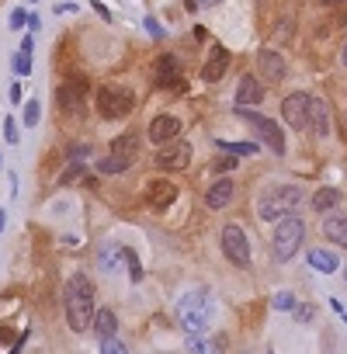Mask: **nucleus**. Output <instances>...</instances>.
Wrapping results in <instances>:
<instances>
[{
    "instance_id": "obj_1",
    "label": "nucleus",
    "mask_w": 347,
    "mask_h": 354,
    "mask_svg": "<svg viewBox=\"0 0 347 354\" xmlns=\"http://www.w3.org/2000/svg\"><path fill=\"white\" fill-rule=\"evenodd\" d=\"M94 313H97L94 309V288H91L87 274H73L66 281V323L77 333H84V330L94 326Z\"/></svg>"
},
{
    "instance_id": "obj_2",
    "label": "nucleus",
    "mask_w": 347,
    "mask_h": 354,
    "mask_svg": "<svg viewBox=\"0 0 347 354\" xmlns=\"http://www.w3.org/2000/svg\"><path fill=\"white\" fill-rule=\"evenodd\" d=\"M209 319H212V299L205 292H188V295L178 299V323L188 333L209 330Z\"/></svg>"
},
{
    "instance_id": "obj_3",
    "label": "nucleus",
    "mask_w": 347,
    "mask_h": 354,
    "mask_svg": "<svg viewBox=\"0 0 347 354\" xmlns=\"http://www.w3.org/2000/svg\"><path fill=\"white\" fill-rule=\"evenodd\" d=\"M299 202H302V188H295V185H285V188L264 192V195H261V202H257V212H261V219H268V223H278V219L292 216V212L299 209Z\"/></svg>"
},
{
    "instance_id": "obj_4",
    "label": "nucleus",
    "mask_w": 347,
    "mask_h": 354,
    "mask_svg": "<svg viewBox=\"0 0 347 354\" xmlns=\"http://www.w3.org/2000/svg\"><path fill=\"white\" fill-rule=\"evenodd\" d=\"M302 240H306V223H302L299 216H285V219H278V226H274L271 250H274L278 261H292V254H299Z\"/></svg>"
},
{
    "instance_id": "obj_5",
    "label": "nucleus",
    "mask_w": 347,
    "mask_h": 354,
    "mask_svg": "<svg viewBox=\"0 0 347 354\" xmlns=\"http://www.w3.org/2000/svg\"><path fill=\"white\" fill-rule=\"evenodd\" d=\"M132 104H135V94H132L129 87H122V84H104V87H97V115H101V118H108V122L125 118V115L132 111Z\"/></svg>"
},
{
    "instance_id": "obj_6",
    "label": "nucleus",
    "mask_w": 347,
    "mask_h": 354,
    "mask_svg": "<svg viewBox=\"0 0 347 354\" xmlns=\"http://www.w3.org/2000/svg\"><path fill=\"white\" fill-rule=\"evenodd\" d=\"M236 115L268 142V149L274 153V156H285V136H281V129H278V122H271L268 115H257V111H250V108H236Z\"/></svg>"
},
{
    "instance_id": "obj_7",
    "label": "nucleus",
    "mask_w": 347,
    "mask_h": 354,
    "mask_svg": "<svg viewBox=\"0 0 347 354\" xmlns=\"http://www.w3.org/2000/svg\"><path fill=\"white\" fill-rule=\"evenodd\" d=\"M219 243H223V254H226L229 264H236V268H247L250 264V243H247V233H243L240 223H226Z\"/></svg>"
},
{
    "instance_id": "obj_8",
    "label": "nucleus",
    "mask_w": 347,
    "mask_h": 354,
    "mask_svg": "<svg viewBox=\"0 0 347 354\" xmlns=\"http://www.w3.org/2000/svg\"><path fill=\"white\" fill-rule=\"evenodd\" d=\"M153 84L156 87H163V91H188V80L181 77V59L178 56H170V53H163L160 59H156V66H153Z\"/></svg>"
},
{
    "instance_id": "obj_9",
    "label": "nucleus",
    "mask_w": 347,
    "mask_h": 354,
    "mask_svg": "<svg viewBox=\"0 0 347 354\" xmlns=\"http://www.w3.org/2000/svg\"><path fill=\"white\" fill-rule=\"evenodd\" d=\"M59 108L66 111V115H84V101H87V77H80V73H73V77H66L63 84H59Z\"/></svg>"
},
{
    "instance_id": "obj_10",
    "label": "nucleus",
    "mask_w": 347,
    "mask_h": 354,
    "mask_svg": "<svg viewBox=\"0 0 347 354\" xmlns=\"http://www.w3.org/2000/svg\"><path fill=\"white\" fill-rule=\"evenodd\" d=\"M309 108H312V97H309L306 91L288 94V97L281 101V118H285V125H292V129H309Z\"/></svg>"
},
{
    "instance_id": "obj_11",
    "label": "nucleus",
    "mask_w": 347,
    "mask_h": 354,
    "mask_svg": "<svg viewBox=\"0 0 347 354\" xmlns=\"http://www.w3.org/2000/svg\"><path fill=\"white\" fill-rule=\"evenodd\" d=\"M191 163V142H163L160 149H156V167H163V170H185Z\"/></svg>"
},
{
    "instance_id": "obj_12",
    "label": "nucleus",
    "mask_w": 347,
    "mask_h": 354,
    "mask_svg": "<svg viewBox=\"0 0 347 354\" xmlns=\"http://www.w3.org/2000/svg\"><path fill=\"white\" fill-rule=\"evenodd\" d=\"M181 136V118L178 115H156L149 122V142H170V139H178Z\"/></svg>"
},
{
    "instance_id": "obj_13",
    "label": "nucleus",
    "mask_w": 347,
    "mask_h": 354,
    "mask_svg": "<svg viewBox=\"0 0 347 354\" xmlns=\"http://www.w3.org/2000/svg\"><path fill=\"white\" fill-rule=\"evenodd\" d=\"M226 70H229V49L226 46H212L209 49V59L202 66V80L205 84H216V80H223Z\"/></svg>"
},
{
    "instance_id": "obj_14",
    "label": "nucleus",
    "mask_w": 347,
    "mask_h": 354,
    "mask_svg": "<svg viewBox=\"0 0 347 354\" xmlns=\"http://www.w3.org/2000/svg\"><path fill=\"white\" fill-rule=\"evenodd\" d=\"M257 66H261V73H264V80H268V84H281V80H285V73H288V66H285L281 53H274V49H261Z\"/></svg>"
},
{
    "instance_id": "obj_15",
    "label": "nucleus",
    "mask_w": 347,
    "mask_h": 354,
    "mask_svg": "<svg viewBox=\"0 0 347 354\" xmlns=\"http://www.w3.org/2000/svg\"><path fill=\"white\" fill-rule=\"evenodd\" d=\"M174 198H178V185H174V181H149L146 202H149L153 209H170Z\"/></svg>"
},
{
    "instance_id": "obj_16",
    "label": "nucleus",
    "mask_w": 347,
    "mask_h": 354,
    "mask_svg": "<svg viewBox=\"0 0 347 354\" xmlns=\"http://www.w3.org/2000/svg\"><path fill=\"white\" fill-rule=\"evenodd\" d=\"M233 195H236L233 181H229V177H219V181H216V185H212V188L205 192V205L219 212V209H226V205L233 202Z\"/></svg>"
},
{
    "instance_id": "obj_17",
    "label": "nucleus",
    "mask_w": 347,
    "mask_h": 354,
    "mask_svg": "<svg viewBox=\"0 0 347 354\" xmlns=\"http://www.w3.org/2000/svg\"><path fill=\"white\" fill-rule=\"evenodd\" d=\"M261 101H264V87H261V80H257L254 73H247V77L240 80V87H236V108L261 104Z\"/></svg>"
},
{
    "instance_id": "obj_18",
    "label": "nucleus",
    "mask_w": 347,
    "mask_h": 354,
    "mask_svg": "<svg viewBox=\"0 0 347 354\" xmlns=\"http://www.w3.org/2000/svg\"><path fill=\"white\" fill-rule=\"evenodd\" d=\"M309 129H312V136H326L330 132V115H326V104L319 101V97H312V108H309Z\"/></svg>"
},
{
    "instance_id": "obj_19",
    "label": "nucleus",
    "mask_w": 347,
    "mask_h": 354,
    "mask_svg": "<svg viewBox=\"0 0 347 354\" xmlns=\"http://www.w3.org/2000/svg\"><path fill=\"white\" fill-rule=\"evenodd\" d=\"M323 233H326L330 243L347 247V216H330V219L323 223Z\"/></svg>"
},
{
    "instance_id": "obj_20",
    "label": "nucleus",
    "mask_w": 347,
    "mask_h": 354,
    "mask_svg": "<svg viewBox=\"0 0 347 354\" xmlns=\"http://www.w3.org/2000/svg\"><path fill=\"white\" fill-rule=\"evenodd\" d=\"M135 153H139V146H135V136H115L111 139V156H118V160H125V163H132L135 160Z\"/></svg>"
},
{
    "instance_id": "obj_21",
    "label": "nucleus",
    "mask_w": 347,
    "mask_h": 354,
    "mask_svg": "<svg viewBox=\"0 0 347 354\" xmlns=\"http://www.w3.org/2000/svg\"><path fill=\"white\" fill-rule=\"evenodd\" d=\"M309 268H316V271H323V274H333L337 268H340V261H337V254H330V250H312L309 254Z\"/></svg>"
},
{
    "instance_id": "obj_22",
    "label": "nucleus",
    "mask_w": 347,
    "mask_h": 354,
    "mask_svg": "<svg viewBox=\"0 0 347 354\" xmlns=\"http://www.w3.org/2000/svg\"><path fill=\"white\" fill-rule=\"evenodd\" d=\"M118 264H122V247L104 243V247L97 250V268H101V271H118Z\"/></svg>"
},
{
    "instance_id": "obj_23",
    "label": "nucleus",
    "mask_w": 347,
    "mask_h": 354,
    "mask_svg": "<svg viewBox=\"0 0 347 354\" xmlns=\"http://www.w3.org/2000/svg\"><path fill=\"white\" fill-rule=\"evenodd\" d=\"M94 330H97V337H115L118 316H115L111 309H97V313H94Z\"/></svg>"
},
{
    "instance_id": "obj_24",
    "label": "nucleus",
    "mask_w": 347,
    "mask_h": 354,
    "mask_svg": "<svg viewBox=\"0 0 347 354\" xmlns=\"http://www.w3.org/2000/svg\"><path fill=\"white\" fill-rule=\"evenodd\" d=\"M340 205V192L337 188H319L316 195H312V209L316 212H330V209H337Z\"/></svg>"
},
{
    "instance_id": "obj_25",
    "label": "nucleus",
    "mask_w": 347,
    "mask_h": 354,
    "mask_svg": "<svg viewBox=\"0 0 347 354\" xmlns=\"http://www.w3.org/2000/svg\"><path fill=\"white\" fill-rule=\"evenodd\" d=\"M122 264L129 268V281H142V264H139L132 247H122Z\"/></svg>"
},
{
    "instance_id": "obj_26",
    "label": "nucleus",
    "mask_w": 347,
    "mask_h": 354,
    "mask_svg": "<svg viewBox=\"0 0 347 354\" xmlns=\"http://www.w3.org/2000/svg\"><path fill=\"white\" fill-rule=\"evenodd\" d=\"M15 70H18L21 77L32 70V39H25V42H21V53L15 56Z\"/></svg>"
},
{
    "instance_id": "obj_27",
    "label": "nucleus",
    "mask_w": 347,
    "mask_h": 354,
    "mask_svg": "<svg viewBox=\"0 0 347 354\" xmlns=\"http://www.w3.org/2000/svg\"><path fill=\"white\" fill-rule=\"evenodd\" d=\"M219 149H226V153H243V156H254L257 153V142H226V139H219Z\"/></svg>"
},
{
    "instance_id": "obj_28",
    "label": "nucleus",
    "mask_w": 347,
    "mask_h": 354,
    "mask_svg": "<svg viewBox=\"0 0 347 354\" xmlns=\"http://www.w3.org/2000/svg\"><path fill=\"white\" fill-rule=\"evenodd\" d=\"M84 163H70L63 174H59V185H77V181H84Z\"/></svg>"
},
{
    "instance_id": "obj_29",
    "label": "nucleus",
    "mask_w": 347,
    "mask_h": 354,
    "mask_svg": "<svg viewBox=\"0 0 347 354\" xmlns=\"http://www.w3.org/2000/svg\"><path fill=\"white\" fill-rule=\"evenodd\" d=\"M97 170L101 174H122V170H129V163L118 160V156H104V160H97Z\"/></svg>"
},
{
    "instance_id": "obj_30",
    "label": "nucleus",
    "mask_w": 347,
    "mask_h": 354,
    "mask_svg": "<svg viewBox=\"0 0 347 354\" xmlns=\"http://www.w3.org/2000/svg\"><path fill=\"white\" fill-rule=\"evenodd\" d=\"M271 306H274V309H278V313H292V309H295V306H299V302H295V295H292V292H278V295H274V302H271Z\"/></svg>"
},
{
    "instance_id": "obj_31",
    "label": "nucleus",
    "mask_w": 347,
    "mask_h": 354,
    "mask_svg": "<svg viewBox=\"0 0 347 354\" xmlns=\"http://www.w3.org/2000/svg\"><path fill=\"white\" fill-rule=\"evenodd\" d=\"M101 354H129L118 337H101Z\"/></svg>"
},
{
    "instance_id": "obj_32",
    "label": "nucleus",
    "mask_w": 347,
    "mask_h": 354,
    "mask_svg": "<svg viewBox=\"0 0 347 354\" xmlns=\"http://www.w3.org/2000/svg\"><path fill=\"white\" fill-rule=\"evenodd\" d=\"M188 351H191V354H216V347H209L202 337H191V340H188Z\"/></svg>"
},
{
    "instance_id": "obj_33",
    "label": "nucleus",
    "mask_w": 347,
    "mask_h": 354,
    "mask_svg": "<svg viewBox=\"0 0 347 354\" xmlns=\"http://www.w3.org/2000/svg\"><path fill=\"white\" fill-rule=\"evenodd\" d=\"M25 122L28 125H39V101H28L25 104Z\"/></svg>"
},
{
    "instance_id": "obj_34",
    "label": "nucleus",
    "mask_w": 347,
    "mask_h": 354,
    "mask_svg": "<svg viewBox=\"0 0 347 354\" xmlns=\"http://www.w3.org/2000/svg\"><path fill=\"white\" fill-rule=\"evenodd\" d=\"M212 170H219V174L236 170V156H223V160H216V163H212Z\"/></svg>"
},
{
    "instance_id": "obj_35",
    "label": "nucleus",
    "mask_w": 347,
    "mask_h": 354,
    "mask_svg": "<svg viewBox=\"0 0 347 354\" xmlns=\"http://www.w3.org/2000/svg\"><path fill=\"white\" fill-rule=\"evenodd\" d=\"M4 139H8V142H18V125H15V118L4 122Z\"/></svg>"
},
{
    "instance_id": "obj_36",
    "label": "nucleus",
    "mask_w": 347,
    "mask_h": 354,
    "mask_svg": "<svg viewBox=\"0 0 347 354\" xmlns=\"http://www.w3.org/2000/svg\"><path fill=\"white\" fill-rule=\"evenodd\" d=\"M146 32H149L153 39H163V28H160V21H153V18H146Z\"/></svg>"
},
{
    "instance_id": "obj_37",
    "label": "nucleus",
    "mask_w": 347,
    "mask_h": 354,
    "mask_svg": "<svg viewBox=\"0 0 347 354\" xmlns=\"http://www.w3.org/2000/svg\"><path fill=\"white\" fill-rule=\"evenodd\" d=\"M87 153H91V146H87V142H73V146H70V156H77V160H80V156H87Z\"/></svg>"
},
{
    "instance_id": "obj_38",
    "label": "nucleus",
    "mask_w": 347,
    "mask_h": 354,
    "mask_svg": "<svg viewBox=\"0 0 347 354\" xmlns=\"http://www.w3.org/2000/svg\"><path fill=\"white\" fill-rule=\"evenodd\" d=\"M295 316H299L302 323H309V319H312V306H295Z\"/></svg>"
},
{
    "instance_id": "obj_39",
    "label": "nucleus",
    "mask_w": 347,
    "mask_h": 354,
    "mask_svg": "<svg viewBox=\"0 0 347 354\" xmlns=\"http://www.w3.org/2000/svg\"><path fill=\"white\" fill-rule=\"evenodd\" d=\"M25 21H28V15H25V11H15V15H11V25H15V28H21Z\"/></svg>"
},
{
    "instance_id": "obj_40",
    "label": "nucleus",
    "mask_w": 347,
    "mask_h": 354,
    "mask_svg": "<svg viewBox=\"0 0 347 354\" xmlns=\"http://www.w3.org/2000/svg\"><path fill=\"white\" fill-rule=\"evenodd\" d=\"M15 340V330H8V326H0V344H11Z\"/></svg>"
},
{
    "instance_id": "obj_41",
    "label": "nucleus",
    "mask_w": 347,
    "mask_h": 354,
    "mask_svg": "<svg viewBox=\"0 0 347 354\" xmlns=\"http://www.w3.org/2000/svg\"><path fill=\"white\" fill-rule=\"evenodd\" d=\"M11 101H15V104L21 101V84H11Z\"/></svg>"
},
{
    "instance_id": "obj_42",
    "label": "nucleus",
    "mask_w": 347,
    "mask_h": 354,
    "mask_svg": "<svg viewBox=\"0 0 347 354\" xmlns=\"http://www.w3.org/2000/svg\"><path fill=\"white\" fill-rule=\"evenodd\" d=\"M340 63L347 66V42H344V49H340Z\"/></svg>"
},
{
    "instance_id": "obj_43",
    "label": "nucleus",
    "mask_w": 347,
    "mask_h": 354,
    "mask_svg": "<svg viewBox=\"0 0 347 354\" xmlns=\"http://www.w3.org/2000/svg\"><path fill=\"white\" fill-rule=\"evenodd\" d=\"M4 223H8V216H4V212H0V233H4Z\"/></svg>"
},
{
    "instance_id": "obj_44",
    "label": "nucleus",
    "mask_w": 347,
    "mask_h": 354,
    "mask_svg": "<svg viewBox=\"0 0 347 354\" xmlns=\"http://www.w3.org/2000/svg\"><path fill=\"white\" fill-rule=\"evenodd\" d=\"M319 4H344V0H319Z\"/></svg>"
},
{
    "instance_id": "obj_45",
    "label": "nucleus",
    "mask_w": 347,
    "mask_h": 354,
    "mask_svg": "<svg viewBox=\"0 0 347 354\" xmlns=\"http://www.w3.org/2000/svg\"><path fill=\"white\" fill-rule=\"evenodd\" d=\"M344 281H347V268H344Z\"/></svg>"
},
{
    "instance_id": "obj_46",
    "label": "nucleus",
    "mask_w": 347,
    "mask_h": 354,
    "mask_svg": "<svg viewBox=\"0 0 347 354\" xmlns=\"http://www.w3.org/2000/svg\"><path fill=\"white\" fill-rule=\"evenodd\" d=\"M268 354H274V351H268Z\"/></svg>"
},
{
    "instance_id": "obj_47",
    "label": "nucleus",
    "mask_w": 347,
    "mask_h": 354,
    "mask_svg": "<svg viewBox=\"0 0 347 354\" xmlns=\"http://www.w3.org/2000/svg\"><path fill=\"white\" fill-rule=\"evenodd\" d=\"M344 122H347V115H344Z\"/></svg>"
}]
</instances>
